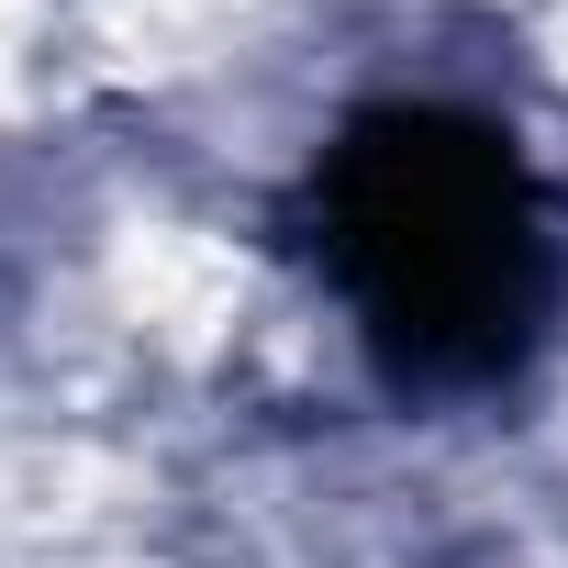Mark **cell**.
<instances>
[{"instance_id":"cell-1","label":"cell","mask_w":568,"mask_h":568,"mask_svg":"<svg viewBox=\"0 0 568 568\" xmlns=\"http://www.w3.org/2000/svg\"><path fill=\"white\" fill-rule=\"evenodd\" d=\"M313 245L402 390H490L546 324V223L513 145L468 112H357L313 168Z\"/></svg>"}]
</instances>
